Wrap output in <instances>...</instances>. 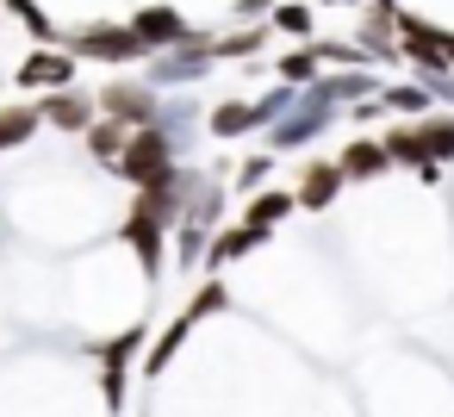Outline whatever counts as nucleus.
Returning <instances> with one entry per match:
<instances>
[{
	"instance_id": "9b49d317",
	"label": "nucleus",
	"mask_w": 454,
	"mask_h": 417,
	"mask_svg": "<svg viewBox=\"0 0 454 417\" xmlns=\"http://www.w3.org/2000/svg\"><path fill=\"white\" fill-rule=\"evenodd\" d=\"M255 243H262V231H249V224H231V231H212V243H206V262H200V268H206V274L218 280V268H231V262H237V256H249Z\"/></svg>"
},
{
	"instance_id": "f03ea898",
	"label": "nucleus",
	"mask_w": 454,
	"mask_h": 417,
	"mask_svg": "<svg viewBox=\"0 0 454 417\" xmlns=\"http://www.w3.org/2000/svg\"><path fill=\"white\" fill-rule=\"evenodd\" d=\"M94 113L125 125V131H144V125H162V94L150 82H131V75H113L100 94H94Z\"/></svg>"
},
{
	"instance_id": "6e6552de",
	"label": "nucleus",
	"mask_w": 454,
	"mask_h": 417,
	"mask_svg": "<svg viewBox=\"0 0 454 417\" xmlns=\"http://www.w3.org/2000/svg\"><path fill=\"white\" fill-rule=\"evenodd\" d=\"M274 113H280V94H274V100H218L212 119H206V131H212V138H243V131L268 125Z\"/></svg>"
},
{
	"instance_id": "4be33fe9",
	"label": "nucleus",
	"mask_w": 454,
	"mask_h": 417,
	"mask_svg": "<svg viewBox=\"0 0 454 417\" xmlns=\"http://www.w3.org/2000/svg\"><path fill=\"white\" fill-rule=\"evenodd\" d=\"M274 26L293 32V38H311V13L299 7V0H293V7H274Z\"/></svg>"
},
{
	"instance_id": "393cba45",
	"label": "nucleus",
	"mask_w": 454,
	"mask_h": 417,
	"mask_svg": "<svg viewBox=\"0 0 454 417\" xmlns=\"http://www.w3.org/2000/svg\"><path fill=\"white\" fill-rule=\"evenodd\" d=\"M442 51H448V63H454V38H448V44H442Z\"/></svg>"
},
{
	"instance_id": "1a4fd4ad",
	"label": "nucleus",
	"mask_w": 454,
	"mask_h": 417,
	"mask_svg": "<svg viewBox=\"0 0 454 417\" xmlns=\"http://www.w3.org/2000/svg\"><path fill=\"white\" fill-rule=\"evenodd\" d=\"M380 150H386V162H398V169H411V175H423V181H442V162H429L417 125H392V131L380 138Z\"/></svg>"
},
{
	"instance_id": "6ab92c4d",
	"label": "nucleus",
	"mask_w": 454,
	"mask_h": 417,
	"mask_svg": "<svg viewBox=\"0 0 454 417\" xmlns=\"http://www.w3.org/2000/svg\"><path fill=\"white\" fill-rule=\"evenodd\" d=\"M224 305H231V287H224V280H206V287L187 299V311H181V318H193V324H200V318H212V311H224Z\"/></svg>"
},
{
	"instance_id": "5701e85b",
	"label": "nucleus",
	"mask_w": 454,
	"mask_h": 417,
	"mask_svg": "<svg viewBox=\"0 0 454 417\" xmlns=\"http://www.w3.org/2000/svg\"><path fill=\"white\" fill-rule=\"evenodd\" d=\"M268 169H274V156H249V162L237 169V187H243V193H255V187L268 181Z\"/></svg>"
},
{
	"instance_id": "9d476101",
	"label": "nucleus",
	"mask_w": 454,
	"mask_h": 417,
	"mask_svg": "<svg viewBox=\"0 0 454 417\" xmlns=\"http://www.w3.org/2000/svg\"><path fill=\"white\" fill-rule=\"evenodd\" d=\"M336 193H342V169H336V162H305L293 206H305V212H324V206H330Z\"/></svg>"
},
{
	"instance_id": "aec40b11",
	"label": "nucleus",
	"mask_w": 454,
	"mask_h": 417,
	"mask_svg": "<svg viewBox=\"0 0 454 417\" xmlns=\"http://www.w3.org/2000/svg\"><path fill=\"white\" fill-rule=\"evenodd\" d=\"M255 51H262V26L231 32V38H212V63H224V57H255Z\"/></svg>"
},
{
	"instance_id": "dca6fc26",
	"label": "nucleus",
	"mask_w": 454,
	"mask_h": 417,
	"mask_svg": "<svg viewBox=\"0 0 454 417\" xmlns=\"http://www.w3.org/2000/svg\"><path fill=\"white\" fill-rule=\"evenodd\" d=\"M0 7H7V13H13V20L32 32V44H57V20L38 7V0H0Z\"/></svg>"
},
{
	"instance_id": "0eeeda50",
	"label": "nucleus",
	"mask_w": 454,
	"mask_h": 417,
	"mask_svg": "<svg viewBox=\"0 0 454 417\" xmlns=\"http://www.w3.org/2000/svg\"><path fill=\"white\" fill-rule=\"evenodd\" d=\"M32 106H38V119H44L51 131H69V138H82V131H88V125L100 119V113H94V94H88V88H63V94H38Z\"/></svg>"
},
{
	"instance_id": "412c9836",
	"label": "nucleus",
	"mask_w": 454,
	"mask_h": 417,
	"mask_svg": "<svg viewBox=\"0 0 454 417\" xmlns=\"http://www.w3.org/2000/svg\"><path fill=\"white\" fill-rule=\"evenodd\" d=\"M311 69H317V44H305V51H293V57H280V82H286V88H299V82H311Z\"/></svg>"
},
{
	"instance_id": "f8f14e48",
	"label": "nucleus",
	"mask_w": 454,
	"mask_h": 417,
	"mask_svg": "<svg viewBox=\"0 0 454 417\" xmlns=\"http://www.w3.org/2000/svg\"><path fill=\"white\" fill-rule=\"evenodd\" d=\"M38 106L32 100H7V106H0V156H7V150H26L32 138H38Z\"/></svg>"
},
{
	"instance_id": "7ed1b4c3",
	"label": "nucleus",
	"mask_w": 454,
	"mask_h": 417,
	"mask_svg": "<svg viewBox=\"0 0 454 417\" xmlns=\"http://www.w3.org/2000/svg\"><path fill=\"white\" fill-rule=\"evenodd\" d=\"M63 51H69L75 63H82V57H94V63H113V69H125V63H144V57H150V51L137 44V32H131V26H119V20H94V26H82Z\"/></svg>"
},
{
	"instance_id": "a211bd4d",
	"label": "nucleus",
	"mask_w": 454,
	"mask_h": 417,
	"mask_svg": "<svg viewBox=\"0 0 454 417\" xmlns=\"http://www.w3.org/2000/svg\"><path fill=\"white\" fill-rule=\"evenodd\" d=\"M417 138L429 150V162H454V119L435 113V119H417Z\"/></svg>"
},
{
	"instance_id": "20e7f679",
	"label": "nucleus",
	"mask_w": 454,
	"mask_h": 417,
	"mask_svg": "<svg viewBox=\"0 0 454 417\" xmlns=\"http://www.w3.org/2000/svg\"><path fill=\"white\" fill-rule=\"evenodd\" d=\"M75 57L63 51V44H32L26 57H20V69H13V82L26 88V94H63V88H75Z\"/></svg>"
},
{
	"instance_id": "f257e3e1",
	"label": "nucleus",
	"mask_w": 454,
	"mask_h": 417,
	"mask_svg": "<svg viewBox=\"0 0 454 417\" xmlns=\"http://www.w3.org/2000/svg\"><path fill=\"white\" fill-rule=\"evenodd\" d=\"M113 175H119L131 193H162V187H175V181H181V169H175V125H144V131H131L125 156L113 162Z\"/></svg>"
},
{
	"instance_id": "2eb2a0df",
	"label": "nucleus",
	"mask_w": 454,
	"mask_h": 417,
	"mask_svg": "<svg viewBox=\"0 0 454 417\" xmlns=\"http://www.w3.org/2000/svg\"><path fill=\"white\" fill-rule=\"evenodd\" d=\"M286 212H293V193H255V200L243 206V224L268 237V231H274V224L286 218Z\"/></svg>"
},
{
	"instance_id": "f3484780",
	"label": "nucleus",
	"mask_w": 454,
	"mask_h": 417,
	"mask_svg": "<svg viewBox=\"0 0 454 417\" xmlns=\"http://www.w3.org/2000/svg\"><path fill=\"white\" fill-rule=\"evenodd\" d=\"M187 330H193V318H175V324H168V330H162V336L150 342V355H144V374H150V380H156V374H162V367L175 361V349L187 342Z\"/></svg>"
},
{
	"instance_id": "ddd939ff",
	"label": "nucleus",
	"mask_w": 454,
	"mask_h": 417,
	"mask_svg": "<svg viewBox=\"0 0 454 417\" xmlns=\"http://www.w3.org/2000/svg\"><path fill=\"white\" fill-rule=\"evenodd\" d=\"M336 169H342V181H380L392 162H386L380 138H355V144L342 150V162H336Z\"/></svg>"
},
{
	"instance_id": "423d86ee",
	"label": "nucleus",
	"mask_w": 454,
	"mask_h": 417,
	"mask_svg": "<svg viewBox=\"0 0 454 417\" xmlns=\"http://www.w3.org/2000/svg\"><path fill=\"white\" fill-rule=\"evenodd\" d=\"M144 349V324H131V330H119L113 342H100V398L119 411L125 405V392H131V355Z\"/></svg>"
},
{
	"instance_id": "39448f33",
	"label": "nucleus",
	"mask_w": 454,
	"mask_h": 417,
	"mask_svg": "<svg viewBox=\"0 0 454 417\" xmlns=\"http://www.w3.org/2000/svg\"><path fill=\"white\" fill-rule=\"evenodd\" d=\"M131 32H137V44L156 57V51H181V44H193L200 32L181 20V7H162V0H156V7H137L131 20H125Z\"/></svg>"
},
{
	"instance_id": "b1692460",
	"label": "nucleus",
	"mask_w": 454,
	"mask_h": 417,
	"mask_svg": "<svg viewBox=\"0 0 454 417\" xmlns=\"http://www.w3.org/2000/svg\"><path fill=\"white\" fill-rule=\"evenodd\" d=\"M262 7H268V0H237V20H255Z\"/></svg>"
},
{
	"instance_id": "4468645a",
	"label": "nucleus",
	"mask_w": 454,
	"mask_h": 417,
	"mask_svg": "<svg viewBox=\"0 0 454 417\" xmlns=\"http://www.w3.org/2000/svg\"><path fill=\"white\" fill-rule=\"evenodd\" d=\"M82 144H88V156H94V162H106V169H113V162L125 156L131 131H125V125H113V119H94V125L82 131Z\"/></svg>"
}]
</instances>
